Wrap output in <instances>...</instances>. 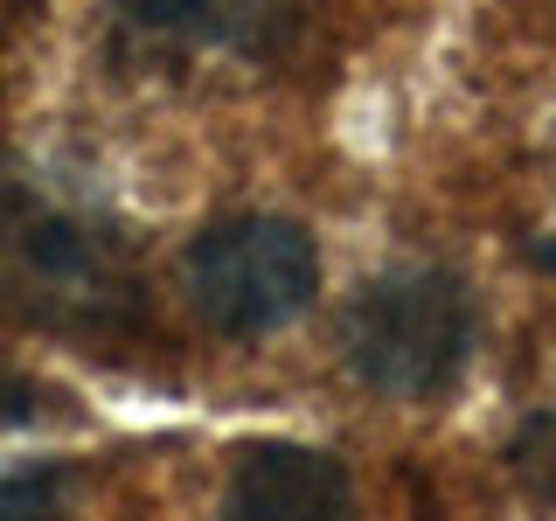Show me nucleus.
<instances>
[{
  "label": "nucleus",
  "instance_id": "nucleus-3",
  "mask_svg": "<svg viewBox=\"0 0 556 521\" xmlns=\"http://www.w3.org/2000/svg\"><path fill=\"white\" fill-rule=\"evenodd\" d=\"M348 508H355V480L306 445H265L230 480V514L243 521H334Z\"/></svg>",
  "mask_w": 556,
  "mask_h": 521
},
{
  "label": "nucleus",
  "instance_id": "nucleus-1",
  "mask_svg": "<svg viewBox=\"0 0 556 521\" xmlns=\"http://www.w3.org/2000/svg\"><path fill=\"white\" fill-rule=\"evenodd\" d=\"M341 355L376 396H439L473 355V300L452 271L376 278L341 320Z\"/></svg>",
  "mask_w": 556,
  "mask_h": 521
},
{
  "label": "nucleus",
  "instance_id": "nucleus-7",
  "mask_svg": "<svg viewBox=\"0 0 556 521\" xmlns=\"http://www.w3.org/2000/svg\"><path fill=\"white\" fill-rule=\"evenodd\" d=\"M56 480H0V508H42Z\"/></svg>",
  "mask_w": 556,
  "mask_h": 521
},
{
  "label": "nucleus",
  "instance_id": "nucleus-5",
  "mask_svg": "<svg viewBox=\"0 0 556 521\" xmlns=\"http://www.w3.org/2000/svg\"><path fill=\"white\" fill-rule=\"evenodd\" d=\"M515 459H521V473H529L535 494H549V500H556V417H535V424L521 431Z\"/></svg>",
  "mask_w": 556,
  "mask_h": 521
},
{
  "label": "nucleus",
  "instance_id": "nucleus-4",
  "mask_svg": "<svg viewBox=\"0 0 556 521\" xmlns=\"http://www.w3.org/2000/svg\"><path fill=\"white\" fill-rule=\"evenodd\" d=\"M147 28L167 35H216V42H237L251 22H265L271 0H126Z\"/></svg>",
  "mask_w": 556,
  "mask_h": 521
},
{
  "label": "nucleus",
  "instance_id": "nucleus-6",
  "mask_svg": "<svg viewBox=\"0 0 556 521\" xmlns=\"http://www.w3.org/2000/svg\"><path fill=\"white\" fill-rule=\"evenodd\" d=\"M28 417H35V390H28V382H14V376H0V431L28 424Z\"/></svg>",
  "mask_w": 556,
  "mask_h": 521
},
{
  "label": "nucleus",
  "instance_id": "nucleus-2",
  "mask_svg": "<svg viewBox=\"0 0 556 521\" xmlns=\"http://www.w3.org/2000/svg\"><path fill=\"white\" fill-rule=\"evenodd\" d=\"M181 292L216 334L257 341L313 306V292H320V251L286 216H230V223H208L188 243Z\"/></svg>",
  "mask_w": 556,
  "mask_h": 521
}]
</instances>
